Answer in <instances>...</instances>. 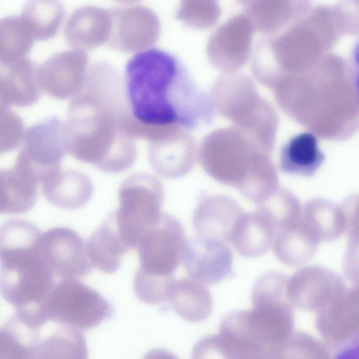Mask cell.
<instances>
[{
	"label": "cell",
	"instance_id": "obj_1",
	"mask_svg": "<svg viewBox=\"0 0 359 359\" xmlns=\"http://www.w3.org/2000/svg\"><path fill=\"white\" fill-rule=\"evenodd\" d=\"M124 88L131 115L144 125L191 130L215 119L212 98L172 53L152 48L135 54L125 67Z\"/></svg>",
	"mask_w": 359,
	"mask_h": 359
},
{
	"label": "cell",
	"instance_id": "obj_2",
	"mask_svg": "<svg viewBox=\"0 0 359 359\" xmlns=\"http://www.w3.org/2000/svg\"><path fill=\"white\" fill-rule=\"evenodd\" d=\"M343 31L337 8L318 6L290 27L262 39L255 48L252 72L263 84L275 88L314 66Z\"/></svg>",
	"mask_w": 359,
	"mask_h": 359
},
{
	"label": "cell",
	"instance_id": "obj_3",
	"mask_svg": "<svg viewBox=\"0 0 359 359\" xmlns=\"http://www.w3.org/2000/svg\"><path fill=\"white\" fill-rule=\"evenodd\" d=\"M41 231L32 223L13 219L0 227V292L17 311H36L54 284L40 255Z\"/></svg>",
	"mask_w": 359,
	"mask_h": 359
},
{
	"label": "cell",
	"instance_id": "obj_4",
	"mask_svg": "<svg viewBox=\"0 0 359 359\" xmlns=\"http://www.w3.org/2000/svg\"><path fill=\"white\" fill-rule=\"evenodd\" d=\"M250 311H233L222 320L219 330L261 352L266 358L292 332L293 306L288 299L252 303Z\"/></svg>",
	"mask_w": 359,
	"mask_h": 359
},
{
	"label": "cell",
	"instance_id": "obj_5",
	"mask_svg": "<svg viewBox=\"0 0 359 359\" xmlns=\"http://www.w3.org/2000/svg\"><path fill=\"white\" fill-rule=\"evenodd\" d=\"M39 309L47 321L79 329L95 327L112 313L97 291L76 278H62L54 285Z\"/></svg>",
	"mask_w": 359,
	"mask_h": 359
},
{
	"label": "cell",
	"instance_id": "obj_6",
	"mask_svg": "<svg viewBox=\"0 0 359 359\" xmlns=\"http://www.w3.org/2000/svg\"><path fill=\"white\" fill-rule=\"evenodd\" d=\"M187 241L180 222L173 216L163 214L159 222L147 231L137 243L139 270L151 275H173L182 260Z\"/></svg>",
	"mask_w": 359,
	"mask_h": 359
},
{
	"label": "cell",
	"instance_id": "obj_7",
	"mask_svg": "<svg viewBox=\"0 0 359 359\" xmlns=\"http://www.w3.org/2000/svg\"><path fill=\"white\" fill-rule=\"evenodd\" d=\"M316 327L330 349L341 355L357 353L359 336V290L346 289L333 302L317 311Z\"/></svg>",
	"mask_w": 359,
	"mask_h": 359
},
{
	"label": "cell",
	"instance_id": "obj_8",
	"mask_svg": "<svg viewBox=\"0 0 359 359\" xmlns=\"http://www.w3.org/2000/svg\"><path fill=\"white\" fill-rule=\"evenodd\" d=\"M344 279L320 266L297 270L287 281L286 293L293 306L306 311H318L346 290Z\"/></svg>",
	"mask_w": 359,
	"mask_h": 359
},
{
	"label": "cell",
	"instance_id": "obj_9",
	"mask_svg": "<svg viewBox=\"0 0 359 359\" xmlns=\"http://www.w3.org/2000/svg\"><path fill=\"white\" fill-rule=\"evenodd\" d=\"M39 250L54 276L77 278L88 274L92 269L86 245L71 229L56 227L42 233Z\"/></svg>",
	"mask_w": 359,
	"mask_h": 359
},
{
	"label": "cell",
	"instance_id": "obj_10",
	"mask_svg": "<svg viewBox=\"0 0 359 359\" xmlns=\"http://www.w3.org/2000/svg\"><path fill=\"white\" fill-rule=\"evenodd\" d=\"M233 257L226 243L195 236L187 241L182 262L189 276L203 284H217L233 274Z\"/></svg>",
	"mask_w": 359,
	"mask_h": 359
},
{
	"label": "cell",
	"instance_id": "obj_11",
	"mask_svg": "<svg viewBox=\"0 0 359 359\" xmlns=\"http://www.w3.org/2000/svg\"><path fill=\"white\" fill-rule=\"evenodd\" d=\"M161 202L158 194L127 193L121 196V205L114 217L118 231L130 249L137 248L143 234L161 219Z\"/></svg>",
	"mask_w": 359,
	"mask_h": 359
},
{
	"label": "cell",
	"instance_id": "obj_12",
	"mask_svg": "<svg viewBox=\"0 0 359 359\" xmlns=\"http://www.w3.org/2000/svg\"><path fill=\"white\" fill-rule=\"evenodd\" d=\"M243 213L240 205L229 197L206 198L201 203L194 215L193 225L196 236L229 242L233 228Z\"/></svg>",
	"mask_w": 359,
	"mask_h": 359
},
{
	"label": "cell",
	"instance_id": "obj_13",
	"mask_svg": "<svg viewBox=\"0 0 359 359\" xmlns=\"http://www.w3.org/2000/svg\"><path fill=\"white\" fill-rule=\"evenodd\" d=\"M311 0H252L247 16L255 29L274 34L306 16Z\"/></svg>",
	"mask_w": 359,
	"mask_h": 359
},
{
	"label": "cell",
	"instance_id": "obj_14",
	"mask_svg": "<svg viewBox=\"0 0 359 359\" xmlns=\"http://www.w3.org/2000/svg\"><path fill=\"white\" fill-rule=\"evenodd\" d=\"M166 302L182 319L191 323L206 320L213 306L209 289L191 278L175 279L169 287Z\"/></svg>",
	"mask_w": 359,
	"mask_h": 359
},
{
	"label": "cell",
	"instance_id": "obj_15",
	"mask_svg": "<svg viewBox=\"0 0 359 359\" xmlns=\"http://www.w3.org/2000/svg\"><path fill=\"white\" fill-rule=\"evenodd\" d=\"M88 357L85 337L79 328L56 323L48 330L46 322L39 328L34 358H76Z\"/></svg>",
	"mask_w": 359,
	"mask_h": 359
},
{
	"label": "cell",
	"instance_id": "obj_16",
	"mask_svg": "<svg viewBox=\"0 0 359 359\" xmlns=\"http://www.w3.org/2000/svg\"><path fill=\"white\" fill-rule=\"evenodd\" d=\"M276 230L259 213L243 212L233 228L229 242L246 257H258L272 246Z\"/></svg>",
	"mask_w": 359,
	"mask_h": 359
},
{
	"label": "cell",
	"instance_id": "obj_17",
	"mask_svg": "<svg viewBox=\"0 0 359 359\" xmlns=\"http://www.w3.org/2000/svg\"><path fill=\"white\" fill-rule=\"evenodd\" d=\"M325 158L318 147L316 135L310 132L299 133L282 148L280 168L288 175L312 177Z\"/></svg>",
	"mask_w": 359,
	"mask_h": 359
},
{
	"label": "cell",
	"instance_id": "obj_18",
	"mask_svg": "<svg viewBox=\"0 0 359 359\" xmlns=\"http://www.w3.org/2000/svg\"><path fill=\"white\" fill-rule=\"evenodd\" d=\"M302 213V223L319 241H334L346 231L344 208L329 201L311 200L305 204Z\"/></svg>",
	"mask_w": 359,
	"mask_h": 359
},
{
	"label": "cell",
	"instance_id": "obj_19",
	"mask_svg": "<svg viewBox=\"0 0 359 359\" xmlns=\"http://www.w3.org/2000/svg\"><path fill=\"white\" fill-rule=\"evenodd\" d=\"M86 248L92 266L106 273L116 271L122 257L130 250L118 231L114 215L93 233Z\"/></svg>",
	"mask_w": 359,
	"mask_h": 359
},
{
	"label": "cell",
	"instance_id": "obj_20",
	"mask_svg": "<svg viewBox=\"0 0 359 359\" xmlns=\"http://www.w3.org/2000/svg\"><path fill=\"white\" fill-rule=\"evenodd\" d=\"M255 28L247 15H239L229 19L222 27L223 60L221 68L233 73L246 63Z\"/></svg>",
	"mask_w": 359,
	"mask_h": 359
},
{
	"label": "cell",
	"instance_id": "obj_21",
	"mask_svg": "<svg viewBox=\"0 0 359 359\" xmlns=\"http://www.w3.org/2000/svg\"><path fill=\"white\" fill-rule=\"evenodd\" d=\"M319 243L300 221L276 231L272 246L275 256L280 262L294 267L309 261Z\"/></svg>",
	"mask_w": 359,
	"mask_h": 359
},
{
	"label": "cell",
	"instance_id": "obj_22",
	"mask_svg": "<svg viewBox=\"0 0 359 359\" xmlns=\"http://www.w3.org/2000/svg\"><path fill=\"white\" fill-rule=\"evenodd\" d=\"M257 204V212L276 230L293 226L301 221L299 201L285 189H276Z\"/></svg>",
	"mask_w": 359,
	"mask_h": 359
},
{
	"label": "cell",
	"instance_id": "obj_23",
	"mask_svg": "<svg viewBox=\"0 0 359 359\" xmlns=\"http://www.w3.org/2000/svg\"><path fill=\"white\" fill-rule=\"evenodd\" d=\"M271 358L327 359L330 358V349L326 344L307 333L292 331L290 335L273 351Z\"/></svg>",
	"mask_w": 359,
	"mask_h": 359
},
{
	"label": "cell",
	"instance_id": "obj_24",
	"mask_svg": "<svg viewBox=\"0 0 359 359\" xmlns=\"http://www.w3.org/2000/svg\"><path fill=\"white\" fill-rule=\"evenodd\" d=\"M175 279L174 275H151L138 270L134 278V292L143 302L162 304L166 302L169 287Z\"/></svg>",
	"mask_w": 359,
	"mask_h": 359
},
{
	"label": "cell",
	"instance_id": "obj_25",
	"mask_svg": "<svg viewBox=\"0 0 359 359\" xmlns=\"http://www.w3.org/2000/svg\"><path fill=\"white\" fill-rule=\"evenodd\" d=\"M0 358H29L18 334L8 323L0 329Z\"/></svg>",
	"mask_w": 359,
	"mask_h": 359
},
{
	"label": "cell",
	"instance_id": "obj_26",
	"mask_svg": "<svg viewBox=\"0 0 359 359\" xmlns=\"http://www.w3.org/2000/svg\"><path fill=\"white\" fill-rule=\"evenodd\" d=\"M242 3H249L252 0H240Z\"/></svg>",
	"mask_w": 359,
	"mask_h": 359
}]
</instances>
